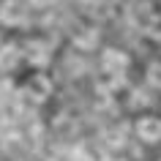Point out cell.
Returning <instances> with one entry per match:
<instances>
[{
  "instance_id": "52a82bcc",
  "label": "cell",
  "mask_w": 161,
  "mask_h": 161,
  "mask_svg": "<svg viewBox=\"0 0 161 161\" xmlns=\"http://www.w3.org/2000/svg\"><path fill=\"white\" fill-rule=\"evenodd\" d=\"M147 85L161 90V63H150V68H147Z\"/></svg>"
},
{
  "instance_id": "277c9868",
  "label": "cell",
  "mask_w": 161,
  "mask_h": 161,
  "mask_svg": "<svg viewBox=\"0 0 161 161\" xmlns=\"http://www.w3.org/2000/svg\"><path fill=\"white\" fill-rule=\"evenodd\" d=\"M101 68L107 71V74H112V76H120L128 68V55H126V52H120V49H104Z\"/></svg>"
},
{
  "instance_id": "3957f363",
  "label": "cell",
  "mask_w": 161,
  "mask_h": 161,
  "mask_svg": "<svg viewBox=\"0 0 161 161\" xmlns=\"http://www.w3.org/2000/svg\"><path fill=\"white\" fill-rule=\"evenodd\" d=\"M136 136L142 139V142H158L161 139V118H153V115H145V118L136 120V126H134Z\"/></svg>"
},
{
  "instance_id": "ba28073f",
  "label": "cell",
  "mask_w": 161,
  "mask_h": 161,
  "mask_svg": "<svg viewBox=\"0 0 161 161\" xmlns=\"http://www.w3.org/2000/svg\"><path fill=\"white\" fill-rule=\"evenodd\" d=\"M82 3H90V6H98V3H104V0H82Z\"/></svg>"
},
{
  "instance_id": "8992f818",
  "label": "cell",
  "mask_w": 161,
  "mask_h": 161,
  "mask_svg": "<svg viewBox=\"0 0 161 161\" xmlns=\"http://www.w3.org/2000/svg\"><path fill=\"white\" fill-rule=\"evenodd\" d=\"M19 63H22V49L17 44H3L0 47V71L8 74V71L19 68Z\"/></svg>"
},
{
  "instance_id": "7a4b0ae2",
  "label": "cell",
  "mask_w": 161,
  "mask_h": 161,
  "mask_svg": "<svg viewBox=\"0 0 161 161\" xmlns=\"http://www.w3.org/2000/svg\"><path fill=\"white\" fill-rule=\"evenodd\" d=\"M49 58H52V49H49V44L41 41V38L27 41L25 49H22V60H27V63H30V66H36V68L47 66V63H49Z\"/></svg>"
},
{
  "instance_id": "6da1fadb",
  "label": "cell",
  "mask_w": 161,
  "mask_h": 161,
  "mask_svg": "<svg viewBox=\"0 0 161 161\" xmlns=\"http://www.w3.org/2000/svg\"><path fill=\"white\" fill-rule=\"evenodd\" d=\"M27 22V6L22 0H0V25L22 27Z\"/></svg>"
},
{
  "instance_id": "5b68a950",
  "label": "cell",
  "mask_w": 161,
  "mask_h": 161,
  "mask_svg": "<svg viewBox=\"0 0 161 161\" xmlns=\"http://www.w3.org/2000/svg\"><path fill=\"white\" fill-rule=\"evenodd\" d=\"M25 93L30 96L33 101H44V98H49V93H52V82L44 74H33L25 82Z\"/></svg>"
}]
</instances>
